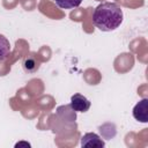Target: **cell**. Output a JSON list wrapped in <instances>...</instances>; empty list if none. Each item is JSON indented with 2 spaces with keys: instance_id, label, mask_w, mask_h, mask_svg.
Listing matches in <instances>:
<instances>
[{
  "instance_id": "1",
  "label": "cell",
  "mask_w": 148,
  "mask_h": 148,
  "mask_svg": "<svg viewBox=\"0 0 148 148\" xmlns=\"http://www.w3.org/2000/svg\"><path fill=\"white\" fill-rule=\"evenodd\" d=\"M123 9L114 2L99 3L92 14V22L102 31H112L123 22Z\"/></svg>"
},
{
  "instance_id": "2",
  "label": "cell",
  "mask_w": 148,
  "mask_h": 148,
  "mask_svg": "<svg viewBox=\"0 0 148 148\" xmlns=\"http://www.w3.org/2000/svg\"><path fill=\"white\" fill-rule=\"evenodd\" d=\"M90 105H91L90 101L86 96H83L81 94H74L71 97L69 106L75 112H87L89 110Z\"/></svg>"
},
{
  "instance_id": "3",
  "label": "cell",
  "mask_w": 148,
  "mask_h": 148,
  "mask_svg": "<svg viewBox=\"0 0 148 148\" xmlns=\"http://www.w3.org/2000/svg\"><path fill=\"white\" fill-rule=\"evenodd\" d=\"M133 117L141 123L148 121V98H142L133 108Z\"/></svg>"
},
{
  "instance_id": "4",
  "label": "cell",
  "mask_w": 148,
  "mask_h": 148,
  "mask_svg": "<svg viewBox=\"0 0 148 148\" xmlns=\"http://www.w3.org/2000/svg\"><path fill=\"white\" fill-rule=\"evenodd\" d=\"M105 142L101 139V136L96 133H86L81 138V146L82 147H104Z\"/></svg>"
},
{
  "instance_id": "5",
  "label": "cell",
  "mask_w": 148,
  "mask_h": 148,
  "mask_svg": "<svg viewBox=\"0 0 148 148\" xmlns=\"http://www.w3.org/2000/svg\"><path fill=\"white\" fill-rule=\"evenodd\" d=\"M22 66H23L25 72L35 73L39 68V61L34 57H27V58H24V60L22 62Z\"/></svg>"
},
{
  "instance_id": "6",
  "label": "cell",
  "mask_w": 148,
  "mask_h": 148,
  "mask_svg": "<svg viewBox=\"0 0 148 148\" xmlns=\"http://www.w3.org/2000/svg\"><path fill=\"white\" fill-rule=\"evenodd\" d=\"M10 52V43L9 40L0 34V61L5 60Z\"/></svg>"
},
{
  "instance_id": "7",
  "label": "cell",
  "mask_w": 148,
  "mask_h": 148,
  "mask_svg": "<svg viewBox=\"0 0 148 148\" xmlns=\"http://www.w3.org/2000/svg\"><path fill=\"white\" fill-rule=\"evenodd\" d=\"M56 5L59 8L62 9H72V8H76L81 5L82 0H54Z\"/></svg>"
}]
</instances>
